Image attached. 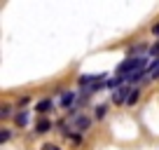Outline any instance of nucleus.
I'll return each mask as SVG.
<instances>
[{"mask_svg":"<svg viewBox=\"0 0 159 150\" xmlns=\"http://www.w3.org/2000/svg\"><path fill=\"white\" fill-rule=\"evenodd\" d=\"M143 63H145V59H140V56H129L126 61H122V63L117 66V73L122 75V77L134 75V73H138V70H143Z\"/></svg>","mask_w":159,"mask_h":150,"instance_id":"nucleus-1","label":"nucleus"},{"mask_svg":"<svg viewBox=\"0 0 159 150\" xmlns=\"http://www.w3.org/2000/svg\"><path fill=\"white\" fill-rule=\"evenodd\" d=\"M52 129V122L49 120H40L38 124H35V131H38V134H45V131H49Z\"/></svg>","mask_w":159,"mask_h":150,"instance_id":"nucleus-2","label":"nucleus"},{"mask_svg":"<svg viewBox=\"0 0 159 150\" xmlns=\"http://www.w3.org/2000/svg\"><path fill=\"white\" fill-rule=\"evenodd\" d=\"M126 94H131V91H126V89H117V91H115V103H122V101H126V99H129Z\"/></svg>","mask_w":159,"mask_h":150,"instance_id":"nucleus-3","label":"nucleus"},{"mask_svg":"<svg viewBox=\"0 0 159 150\" xmlns=\"http://www.w3.org/2000/svg\"><path fill=\"white\" fill-rule=\"evenodd\" d=\"M14 120H16V124H19V127H24L26 122H28V113H24V110H21V113H16Z\"/></svg>","mask_w":159,"mask_h":150,"instance_id":"nucleus-4","label":"nucleus"},{"mask_svg":"<svg viewBox=\"0 0 159 150\" xmlns=\"http://www.w3.org/2000/svg\"><path fill=\"white\" fill-rule=\"evenodd\" d=\"M148 77H150V80H154V77H159V63H154L152 68L148 70Z\"/></svg>","mask_w":159,"mask_h":150,"instance_id":"nucleus-5","label":"nucleus"},{"mask_svg":"<svg viewBox=\"0 0 159 150\" xmlns=\"http://www.w3.org/2000/svg\"><path fill=\"white\" fill-rule=\"evenodd\" d=\"M138 94H140V91H138V89H134V91L129 94V99H126V103H129V105H134L136 101H138Z\"/></svg>","mask_w":159,"mask_h":150,"instance_id":"nucleus-6","label":"nucleus"},{"mask_svg":"<svg viewBox=\"0 0 159 150\" xmlns=\"http://www.w3.org/2000/svg\"><path fill=\"white\" fill-rule=\"evenodd\" d=\"M49 108H52V101H40V103H38L40 113H45V110H49Z\"/></svg>","mask_w":159,"mask_h":150,"instance_id":"nucleus-7","label":"nucleus"},{"mask_svg":"<svg viewBox=\"0 0 159 150\" xmlns=\"http://www.w3.org/2000/svg\"><path fill=\"white\" fill-rule=\"evenodd\" d=\"M73 96H75V94H70V91H66V94H63V99H61V103H63V105H68L70 101H73Z\"/></svg>","mask_w":159,"mask_h":150,"instance_id":"nucleus-8","label":"nucleus"},{"mask_svg":"<svg viewBox=\"0 0 159 150\" xmlns=\"http://www.w3.org/2000/svg\"><path fill=\"white\" fill-rule=\"evenodd\" d=\"M7 115H10V105H0V117H7Z\"/></svg>","mask_w":159,"mask_h":150,"instance_id":"nucleus-9","label":"nucleus"},{"mask_svg":"<svg viewBox=\"0 0 159 150\" xmlns=\"http://www.w3.org/2000/svg\"><path fill=\"white\" fill-rule=\"evenodd\" d=\"M7 138H10V129H2V134H0V143H5Z\"/></svg>","mask_w":159,"mask_h":150,"instance_id":"nucleus-10","label":"nucleus"},{"mask_svg":"<svg viewBox=\"0 0 159 150\" xmlns=\"http://www.w3.org/2000/svg\"><path fill=\"white\" fill-rule=\"evenodd\" d=\"M42 150H61V148L54 145V143H47V145H42Z\"/></svg>","mask_w":159,"mask_h":150,"instance_id":"nucleus-11","label":"nucleus"},{"mask_svg":"<svg viewBox=\"0 0 159 150\" xmlns=\"http://www.w3.org/2000/svg\"><path fill=\"white\" fill-rule=\"evenodd\" d=\"M159 54V45H154V47H150V56H157Z\"/></svg>","mask_w":159,"mask_h":150,"instance_id":"nucleus-12","label":"nucleus"},{"mask_svg":"<svg viewBox=\"0 0 159 150\" xmlns=\"http://www.w3.org/2000/svg\"><path fill=\"white\" fill-rule=\"evenodd\" d=\"M96 115H98V117H103V115H105V105H101V108L96 110Z\"/></svg>","mask_w":159,"mask_h":150,"instance_id":"nucleus-13","label":"nucleus"}]
</instances>
